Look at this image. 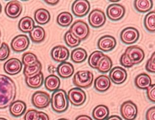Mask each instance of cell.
<instances>
[{
    "label": "cell",
    "mask_w": 155,
    "mask_h": 120,
    "mask_svg": "<svg viewBox=\"0 0 155 120\" xmlns=\"http://www.w3.org/2000/svg\"><path fill=\"white\" fill-rule=\"evenodd\" d=\"M72 34L80 40H84L88 37L90 29L85 22L78 20L73 23L69 30Z\"/></svg>",
    "instance_id": "cell-4"
},
{
    "label": "cell",
    "mask_w": 155,
    "mask_h": 120,
    "mask_svg": "<svg viewBox=\"0 0 155 120\" xmlns=\"http://www.w3.org/2000/svg\"><path fill=\"white\" fill-rule=\"evenodd\" d=\"M22 63L16 58H11L8 60L4 65V70L7 74L10 75H15L21 71Z\"/></svg>",
    "instance_id": "cell-15"
},
{
    "label": "cell",
    "mask_w": 155,
    "mask_h": 120,
    "mask_svg": "<svg viewBox=\"0 0 155 120\" xmlns=\"http://www.w3.org/2000/svg\"><path fill=\"white\" fill-rule=\"evenodd\" d=\"M73 17L68 12H63L58 15L57 22L61 27H68L72 23Z\"/></svg>",
    "instance_id": "cell-33"
},
{
    "label": "cell",
    "mask_w": 155,
    "mask_h": 120,
    "mask_svg": "<svg viewBox=\"0 0 155 120\" xmlns=\"http://www.w3.org/2000/svg\"><path fill=\"white\" fill-rule=\"evenodd\" d=\"M25 82L29 87L34 89L39 88L42 86L44 82L43 74L42 72L35 76L31 78H25Z\"/></svg>",
    "instance_id": "cell-31"
},
{
    "label": "cell",
    "mask_w": 155,
    "mask_h": 120,
    "mask_svg": "<svg viewBox=\"0 0 155 120\" xmlns=\"http://www.w3.org/2000/svg\"><path fill=\"white\" fill-rule=\"evenodd\" d=\"M51 55L54 61L61 63L68 59L70 56V52L65 46H58L52 49Z\"/></svg>",
    "instance_id": "cell-14"
},
{
    "label": "cell",
    "mask_w": 155,
    "mask_h": 120,
    "mask_svg": "<svg viewBox=\"0 0 155 120\" xmlns=\"http://www.w3.org/2000/svg\"><path fill=\"white\" fill-rule=\"evenodd\" d=\"M88 21L92 27L97 28L102 27L106 22L105 14L100 10H93L89 15Z\"/></svg>",
    "instance_id": "cell-11"
},
{
    "label": "cell",
    "mask_w": 155,
    "mask_h": 120,
    "mask_svg": "<svg viewBox=\"0 0 155 120\" xmlns=\"http://www.w3.org/2000/svg\"><path fill=\"white\" fill-rule=\"evenodd\" d=\"M0 120H7L5 118H0Z\"/></svg>",
    "instance_id": "cell-51"
},
{
    "label": "cell",
    "mask_w": 155,
    "mask_h": 120,
    "mask_svg": "<svg viewBox=\"0 0 155 120\" xmlns=\"http://www.w3.org/2000/svg\"><path fill=\"white\" fill-rule=\"evenodd\" d=\"M146 29L150 33L155 32V11H152L146 15L144 19Z\"/></svg>",
    "instance_id": "cell-34"
},
{
    "label": "cell",
    "mask_w": 155,
    "mask_h": 120,
    "mask_svg": "<svg viewBox=\"0 0 155 120\" xmlns=\"http://www.w3.org/2000/svg\"><path fill=\"white\" fill-rule=\"evenodd\" d=\"M22 11L21 4L18 1H11L5 7V12L7 16L12 19L17 18Z\"/></svg>",
    "instance_id": "cell-16"
},
{
    "label": "cell",
    "mask_w": 155,
    "mask_h": 120,
    "mask_svg": "<svg viewBox=\"0 0 155 120\" xmlns=\"http://www.w3.org/2000/svg\"><path fill=\"white\" fill-rule=\"evenodd\" d=\"M125 9L122 5L114 4L109 6L107 9V15L110 20L113 21L120 20L124 17Z\"/></svg>",
    "instance_id": "cell-13"
},
{
    "label": "cell",
    "mask_w": 155,
    "mask_h": 120,
    "mask_svg": "<svg viewBox=\"0 0 155 120\" xmlns=\"http://www.w3.org/2000/svg\"><path fill=\"white\" fill-rule=\"evenodd\" d=\"M110 79L106 75H100L95 79V89L99 92H105L110 87Z\"/></svg>",
    "instance_id": "cell-20"
},
{
    "label": "cell",
    "mask_w": 155,
    "mask_h": 120,
    "mask_svg": "<svg viewBox=\"0 0 155 120\" xmlns=\"http://www.w3.org/2000/svg\"><path fill=\"white\" fill-rule=\"evenodd\" d=\"M90 9V3L87 0H76L71 7L73 14L78 17H83L86 15Z\"/></svg>",
    "instance_id": "cell-10"
},
{
    "label": "cell",
    "mask_w": 155,
    "mask_h": 120,
    "mask_svg": "<svg viewBox=\"0 0 155 120\" xmlns=\"http://www.w3.org/2000/svg\"><path fill=\"white\" fill-rule=\"evenodd\" d=\"M22 61L25 66H26L33 65L39 61L38 60L37 57L34 54L28 52L23 54Z\"/></svg>",
    "instance_id": "cell-37"
},
{
    "label": "cell",
    "mask_w": 155,
    "mask_h": 120,
    "mask_svg": "<svg viewBox=\"0 0 155 120\" xmlns=\"http://www.w3.org/2000/svg\"><path fill=\"white\" fill-rule=\"evenodd\" d=\"M120 63L123 66L125 67L126 68H131L134 66V65L132 64V63L130 61L125 53L121 55V58H120Z\"/></svg>",
    "instance_id": "cell-41"
},
{
    "label": "cell",
    "mask_w": 155,
    "mask_h": 120,
    "mask_svg": "<svg viewBox=\"0 0 155 120\" xmlns=\"http://www.w3.org/2000/svg\"><path fill=\"white\" fill-rule=\"evenodd\" d=\"M113 66V62L110 57L105 55L102 57L98 65V71L99 72L106 73L110 71Z\"/></svg>",
    "instance_id": "cell-32"
},
{
    "label": "cell",
    "mask_w": 155,
    "mask_h": 120,
    "mask_svg": "<svg viewBox=\"0 0 155 120\" xmlns=\"http://www.w3.org/2000/svg\"><path fill=\"white\" fill-rule=\"evenodd\" d=\"M110 2H119V1H110Z\"/></svg>",
    "instance_id": "cell-50"
},
{
    "label": "cell",
    "mask_w": 155,
    "mask_h": 120,
    "mask_svg": "<svg viewBox=\"0 0 155 120\" xmlns=\"http://www.w3.org/2000/svg\"><path fill=\"white\" fill-rule=\"evenodd\" d=\"M146 69L149 72L155 73V52L147 61L146 65Z\"/></svg>",
    "instance_id": "cell-39"
},
{
    "label": "cell",
    "mask_w": 155,
    "mask_h": 120,
    "mask_svg": "<svg viewBox=\"0 0 155 120\" xmlns=\"http://www.w3.org/2000/svg\"><path fill=\"white\" fill-rule=\"evenodd\" d=\"M35 22L31 17H23L19 22L18 28L20 31L24 33H30L35 27Z\"/></svg>",
    "instance_id": "cell-24"
},
{
    "label": "cell",
    "mask_w": 155,
    "mask_h": 120,
    "mask_svg": "<svg viewBox=\"0 0 155 120\" xmlns=\"http://www.w3.org/2000/svg\"><path fill=\"white\" fill-rule=\"evenodd\" d=\"M36 120H49V118L47 114L42 112H38L37 118Z\"/></svg>",
    "instance_id": "cell-44"
},
{
    "label": "cell",
    "mask_w": 155,
    "mask_h": 120,
    "mask_svg": "<svg viewBox=\"0 0 155 120\" xmlns=\"http://www.w3.org/2000/svg\"><path fill=\"white\" fill-rule=\"evenodd\" d=\"M75 120H92V119L88 115H81L77 117Z\"/></svg>",
    "instance_id": "cell-45"
},
{
    "label": "cell",
    "mask_w": 155,
    "mask_h": 120,
    "mask_svg": "<svg viewBox=\"0 0 155 120\" xmlns=\"http://www.w3.org/2000/svg\"><path fill=\"white\" fill-rule=\"evenodd\" d=\"M93 73L89 71H78L73 77V83L78 87L87 88L93 83Z\"/></svg>",
    "instance_id": "cell-3"
},
{
    "label": "cell",
    "mask_w": 155,
    "mask_h": 120,
    "mask_svg": "<svg viewBox=\"0 0 155 120\" xmlns=\"http://www.w3.org/2000/svg\"><path fill=\"white\" fill-rule=\"evenodd\" d=\"M146 120H155V106L150 108L146 112Z\"/></svg>",
    "instance_id": "cell-43"
},
{
    "label": "cell",
    "mask_w": 155,
    "mask_h": 120,
    "mask_svg": "<svg viewBox=\"0 0 155 120\" xmlns=\"http://www.w3.org/2000/svg\"><path fill=\"white\" fill-rule=\"evenodd\" d=\"M117 42L115 37L112 36H103L98 41V48L101 51L108 52L112 51L116 47Z\"/></svg>",
    "instance_id": "cell-17"
},
{
    "label": "cell",
    "mask_w": 155,
    "mask_h": 120,
    "mask_svg": "<svg viewBox=\"0 0 155 120\" xmlns=\"http://www.w3.org/2000/svg\"><path fill=\"white\" fill-rule=\"evenodd\" d=\"M42 69V64L40 61H38L33 65L25 66L23 74L25 78L33 77L41 72Z\"/></svg>",
    "instance_id": "cell-27"
},
{
    "label": "cell",
    "mask_w": 155,
    "mask_h": 120,
    "mask_svg": "<svg viewBox=\"0 0 155 120\" xmlns=\"http://www.w3.org/2000/svg\"><path fill=\"white\" fill-rule=\"evenodd\" d=\"M10 49L8 45L3 43L0 48V61H3L8 58L10 55Z\"/></svg>",
    "instance_id": "cell-38"
},
{
    "label": "cell",
    "mask_w": 155,
    "mask_h": 120,
    "mask_svg": "<svg viewBox=\"0 0 155 120\" xmlns=\"http://www.w3.org/2000/svg\"><path fill=\"white\" fill-rule=\"evenodd\" d=\"M64 39L66 45L70 48L78 46L81 43V40L73 35L70 30L67 31L64 36Z\"/></svg>",
    "instance_id": "cell-36"
},
{
    "label": "cell",
    "mask_w": 155,
    "mask_h": 120,
    "mask_svg": "<svg viewBox=\"0 0 155 120\" xmlns=\"http://www.w3.org/2000/svg\"><path fill=\"white\" fill-rule=\"evenodd\" d=\"M48 70L50 73H51L52 75H53V74H54L56 71H57V68L53 65H50L48 67Z\"/></svg>",
    "instance_id": "cell-47"
},
{
    "label": "cell",
    "mask_w": 155,
    "mask_h": 120,
    "mask_svg": "<svg viewBox=\"0 0 155 120\" xmlns=\"http://www.w3.org/2000/svg\"><path fill=\"white\" fill-rule=\"evenodd\" d=\"M26 109V103L21 100H16L13 102L9 108L10 114L14 117H19L23 115Z\"/></svg>",
    "instance_id": "cell-21"
},
{
    "label": "cell",
    "mask_w": 155,
    "mask_h": 120,
    "mask_svg": "<svg viewBox=\"0 0 155 120\" xmlns=\"http://www.w3.org/2000/svg\"><path fill=\"white\" fill-rule=\"evenodd\" d=\"M104 54L101 51H95L92 52L89 58L88 64L91 68L97 69L98 65L101 59L104 56Z\"/></svg>",
    "instance_id": "cell-35"
},
{
    "label": "cell",
    "mask_w": 155,
    "mask_h": 120,
    "mask_svg": "<svg viewBox=\"0 0 155 120\" xmlns=\"http://www.w3.org/2000/svg\"><path fill=\"white\" fill-rule=\"evenodd\" d=\"M140 33L137 29L132 27H128L123 29L120 34L122 42L126 45H131L138 40Z\"/></svg>",
    "instance_id": "cell-9"
},
{
    "label": "cell",
    "mask_w": 155,
    "mask_h": 120,
    "mask_svg": "<svg viewBox=\"0 0 155 120\" xmlns=\"http://www.w3.org/2000/svg\"><path fill=\"white\" fill-rule=\"evenodd\" d=\"M33 106L38 109H44L51 103L49 94L44 91H38L34 93L31 97Z\"/></svg>",
    "instance_id": "cell-8"
},
{
    "label": "cell",
    "mask_w": 155,
    "mask_h": 120,
    "mask_svg": "<svg viewBox=\"0 0 155 120\" xmlns=\"http://www.w3.org/2000/svg\"><path fill=\"white\" fill-rule=\"evenodd\" d=\"M45 88L49 91H56L61 85V80L55 75H50L45 79L44 81Z\"/></svg>",
    "instance_id": "cell-22"
},
{
    "label": "cell",
    "mask_w": 155,
    "mask_h": 120,
    "mask_svg": "<svg viewBox=\"0 0 155 120\" xmlns=\"http://www.w3.org/2000/svg\"><path fill=\"white\" fill-rule=\"evenodd\" d=\"M147 94L149 100L155 103V84L151 85L149 87L147 88Z\"/></svg>",
    "instance_id": "cell-40"
},
{
    "label": "cell",
    "mask_w": 155,
    "mask_h": 120,
    "mask_svg": "<svg viewBox=\"0 0 155 120\" xmlns=\"http://www.w3.org/2000/svg\"><path fill=\"white\" fill-rule=\"evenodd\" d=\"M120 112L125 120H134L137 118L138 111L137 105L132 101L128 100L121 105Z\"/></svg>",
    "instance_id": "cell-7"
},
{
    "label": "cell",
    "mask_w": 155,
    "mask_h": 120,
    "mask_svg": "<svg viewBox=\"0 0 155 120\" xmlns=\"http://www.w3.org/2000/svg\"><path fill=\"white\" fill-rule=\"evenodd\" d=\"M109 76L114 83L121 84L127 79V72L122 67H115L110 70Z\"/></svg>",
    "instance_id": "cell-18"
},
{
    "label": "cell",
    "mask_w": 155,
    "mask_h": 120,
    "mask_svg": "<svg viewBox=\"0 0 155 120\" xmlns=\"http://www.w3.org/2000/svg\"><path fill=\"white\" fill-rule=\"evenodd\" d=\"M67 96L68 100L74 106H80L86 100L85 93L79 88H74L70 89Z\"/></svg>",
    "instance_id": "cell-5"
},
{
    "label": "cell",
    "mask_w": 155,
    "mask_h": 120,
    "mask_svg": "<svg viewBox=\"0 0 155 120\" xmlns=\"http://www.w3.org/2000/svg\"><path fill=\"white\" fill-rule=\"evenodd\" d=\"M58 120H67V119H66V118H60V119H58Z\"/></svg>",
    "instance_id": "cell-52"
},
{
    "label": "cell",
    "mask_w": 155,
    "mask_h": 120,
    "mask_svg": "<svg viewBox=\"0 0 155 120\" xmlns=\"http://www.w3.org/2000/svg\"><path fill=\"white\" fill-rule=\"evenodd\" d=\"M109 115V109L104 105H98L93 109L92 115L96 120H104Z\"/></svg>",
    "instance_id": "cell-28"
},
{
    "label": "cell",
    "mask_w": 155,
    "mask_h": 120,
    "mask_svg": "<svg viewBox=\"0 0 155 120\" xmlns=\"http://www.w3.org/2000/svg\"><path fill=\"white\" fill-rule=\"evenodd\" d=\"M38 111L35 109L28 110L25 115V120H36L37 118Z\"/></svg>",
    "instance_id": "cell-42"
},
{
    "label": "cell",
    "mask_w": 155,
    "mask_h": 120,
    "mask_svg": "<svg viewBox=\"0 0 155 120\" xmlns=\"http://www.w3.org/2000/svg\"><path fill=\"white\" fill-rule=\"evenodd\" d=\"M44 2L46 3L47 4H48L49 5H51V6H54V5H57L59 1H58V0H47V1L45 0V1H44Z\"/></svg>",
    "instance_id": "cell-46"
},
{
    "label": "cell",
    "mask_w": 155,
    "mask_h": 120,
    "mask_svg": "<svg viewBox=\"0 0 155 120\" xmlns=\"http://www.w3.org/2000/svg\"><path fill=\"white\" fill-rule=\"evenodd\" d=\"M106 120H122L120 117L118 115H112L109 117Z\"/></svg>",
    "instance_id": "cell-48"
},
{
    "label": "cell",
    "mask_w": 155,
    "mask_h": 120,
    "mask_svg": "<svg viewBox=\"0 0 155 120\" xmlns=\"http://www.w3.org/2000/svg\"><path fill=\"white\" fill-rule=\"evenodd\" d=\"M134 82L135 86L141 89H147L152 85L150 77L146 73H141L137 76Z\"/></svg>",
    "instance_id": "cell-23"
},
{
    "label": "cell",
    "mask_w": 155,
    "mask_h": 120,
    "mask_svg": "<svg viewBox=\"0 0 155 120\" xmlns=\"http://www.w3.org/2000/svg\"><path fill=\"white\" fill-rule=\"evenodd\" d=\"M56 72L61 78L64 79L68 78L74 74V67L69 62H62L58 65Z\"/></svg>",
    "instance_id": "cell-19"
},
{
    "label": "cell",
    "mask_w": 155,
    "mask_h": 120,
    "mask_svg": "<svg viewBox=\"0 0 155 120\" xmlns=\"http://www.w3.org/2000/svg\"><path fill=\"white\" fill-rule=\"evenodd\" d=\"M16 95V87L13 80L7 76L0 74V109L11 106Z\"/></svg>",
    "instance_id": "cell-1"
},
{
    "label": "cell",
    "mask_w": 155,
    "mask_h": 120,
    "mask_svg": "<svg viewBox=\"0 0 155 120\" xmlns=\"http://www.w3.org/2000/svg\"><path fill=\"white\" fill-rule=\"evenodd\" d=\"M35 19L36 22L40 25L46 24L49 22L51 16L50 13L46 9L41 8L35 13Z\"/></svg>",
    "instance_id": "cell-25"
},
{
    "label": "cell",
    "mask_w": 155,
    "mask_h": 120,
    "mask_svg": "<svg viewBox=\"0 0 155 120\" xmlns=\"http://www.w3.org/2000/svg\"><path fill=\"white\" fill-rule=\"evenodd\" d=\"M51 106L53 111L58 113L65 112L68 108L67 93L63 89H58L52 94Z\"/></svg>",
    "instance_id": "cell-2"
},
{
    "label": "cell",
    "mask_w": 155,
    "mask_h": 120,
    "mask_svg": "<svg viewBox=\"0 0 155 120\" xmlns=\"http://www.w3.org/2000/svg\"><path fill=\"white\" fill-rule=\"evenodd\" d=\"M0 36H1V32H0Z\"/></svg>",
    "instance_id": "cell-53"
},
{
    "label": "cell",
    "mask_w": 155,
    "mask_h": 120,
    "mask_svg": "<svg viewBox=\"0 0 155 120\" xmlns=\"http://www.w3.org/2000/svg\"><path fill=\"white\" fill-rule=\"evenodd\" d=\"M124 53L134 65L140 63L145 57L143 49L137 46H129Z\"/></svg>",
    "instance_id": "cell-6"
},
{
    "label": "cell",
    "mask_w": 155,
    "mask_h": 120,
    "mask_svg": "<svg viewBox=\"0 0 155 120\" xmlns=\"http://www.w3.org/2000/svg\"><path fill=\"white\" fill-rule=\"evenodd\" d=\"M30 40L26 35L20 34L14 37L11 43L12 49L17 52H22L28 48Z\"/></svg>",
    "instance_id": "cell-12"
},
{
    "label": "cell",
    "mask_w": 155,
    "mask_h": 120,
    "mask_svg": "<svg viewBox=\"0 0 155 120\" xmlns=\"http://www.w3.org/2000/svg\"><path fill=\"white\" fill-rule=\"evenodd\" d=\"M87 53L85 49L79 48L74 49L71 52V58L74 63H81L87 58Z\"/></svg>",
    "instance_id": "cell-29"
},
{
    "label": "cell",
    "mask_w": 155,
    "mask_h": 120,
    "mask_svg": "<svg viewBox=\"0 0 155 120\" xmlns=\"http://www.w3.org/2000/svg\"><path fill=\"white\" fill-rule=\"evenodd\" d=\"M46 33L43 28L40 26H35L30 33V38L34 43H40L45 39Z\"/></svg>",
    "instance_id": "cell-26"
},
{
    "label": "cell",
    "mask_w": 155,
    "mask_h": 120,
    "mask_svg": "<svg viewBox=\"0 0 155 120\" xmlns=\"http://www.w3.org/2000/svg\"><path fill=\"white\" fill-rule=\"evenodd\" d=\"M2 12V5L0 4V13Z\"/></svg>",
    "instance_id": "cell-49"
},
{
    "label": "cell",
    "mask_w": 155,
    "mask_h": 120,
    "mask_svg": "<svg viewBox=\"0 0 155 120\" xmlns=\"http://www.w3.org/2000/svg\"><path fill=\"white\" fill-rule=\"evenodd\" d=\"M135 9L140 13H146L150 11L153 6L151 0H136L134 2Z\"/></svg>",
    "instance_id": "cell-30"
}]
</instances>
